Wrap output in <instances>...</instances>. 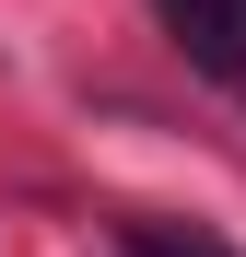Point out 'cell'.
Listing matches in <instances>:
<instances>
[{
	"instance_id": "cell-1",
	"label": "cell",
	"mask_w": 246,
	"mask_h": 257,
	"mask_svg": "<svg viewBox=\"0 0 246 257\" xmlns=\"http://www.w3.org/2000/svg\"><path fill=\"white\" fill-rule=\"evenodd\" d=\"M164 24L223 94H246V0H164Z\"/></svg>"
},
{
	"instance_id": "cell-2",
	"label": "cell",
	"mask_w": 246,
	"mask_h": 257,
	"mask_svg": "<svg viewBox=\"0 0 246 257\" xmlns=\"http://www.w3.org/2000/svg\"><path fill=\"white\" fill-rule=\"evenodd\" d=\"M129 257H234L223 234H188V222H129Z\"/></svg>"
}]
</instances>
